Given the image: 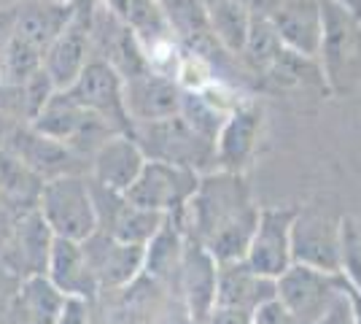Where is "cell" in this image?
<instances>
[{"label":"cell","instance_id":"1","mask_svg":"<svg viewBox=\"0 0 361 324\" xmlns=\"http://www.w3.org/2000/svg\"><path fill=\"white\" fill-rule=\"evenodd\" d=\"M173 219L186 235L197 238L211 251L216 263H235L245 260L259 205L251 200L243 173L221 168L200 176L192 200Z\"/></svg>","mask_w":361,"mask_h":324},{"label":"cell","instance_id":"2","mask_svg":"<svg viewBox=\"0 0 361 324\" xmlns=\"http://www.w3.org/2000/svg\"><path fill=\"white\" fill-rule=\"evenodd\" d=\"M324 8V35L318 49V71L326 92L348 97L361 87V16L350 8L321 0Z\"/></svg>","mask_w":361,"mask_h":324},{"label":"cell","instance_id":"3","mask_svg":"<svg viewBox=\"0 0 361 324\" xmlns=\"http://www.w3.org/2000/svg\"><path fill=\"white\" fill-rule=\"evenodd\" d=\"M35 211L41 214L54 238L87 241L97 230L92 181L84 173H68L44 181Z\"/></svg>","mask_w":361,"mask_h":324},{"label":"cell","instance_id":"4","mask_svg":"<svg viewBox=\"0 0 361 324\" xmlns=\"http://www.w3.org/2000/svg\"><path fill=\"white\" fill-rule=\"evenodd\" d=\"M137 146L143 149L146 160H162L180 168H200L216 162V146L213 140L200 136L192 124L180 114L165 116V119H151V122H130L127 130Z\"/></svg>","mask_w":361,"mask_h":324},{"label":"cell","instance_id":"5","mask_svg":"<svg viewBox=\"0 0 361 324\" xmlns=\"http://www.w3.org/2000/svg\"><path fill=\"white\" fill-rule=\"evenodd\" d=\"M343 292V273L291 263L275 278V297L300 324L318 322Z\"/></svg>","mask_w":361,"mask_h":324},{"label":"cell","instance_id":"6","mask_svg":"<svg viewBox=\"0 0 361 324\" xmlns=\"http://www.w3.org/2000/svg\"><path fill=\"white\" fill-rule=\"evenodd\" d=\"M291 260L307 268L340 273L343 219L321 208H297L291 222Z\"/></svg>","mask_w":361,"mask_h":324},{"label":"cell","instance_id":"7","mask_svg":"<svg viewBox=\"0 0 361 324\" xmlns=\"http://www.w3.org/2000/svg\"><path fill=\"white\" fill-rule=\"evenodd\" d=\"M200 181V173L192 168H180L162 160H146V165L124 195L130 200L162 216H178L186 203L192 200Z\"/></svg>","mask_w":361,"mask_h":324},{"label":"cell","instance_id":"8","mask_svg":"<svg viewBox=\"0 0 361 324\" xmlns=\"http://www.w3.org/2000/svg\"><path fill=\"white\" fill-rule=\"evenodd\" d=\"M62 92L68 95L75 106L87 108L94 116L106 119L114 130H119V133L130 130V116L124 108V78L111 62L92 57L87 68L81 71V76Z\"/></svg>","mask_w":361,"mask_h":324},{"label":"cell","instance_id":"9","mask_svg":"<svg viewBox=\"0 0 361 324\" xmlns=\"http://www.w3.org/2000/svg\"><path fill=\"white\" fill-rule=\"evenodd\" d=\"M92 195H94V211H97V230L111 238L127 241V244L146 246L167 219L162 214H154V211L135 205L127 195L111 192L94 181H92Z\"/></svg>","mask_w":361,"mask_h":324},{"label":"cell","instance_id":"10","mask_svg":"<svg viewBox=\"0 0 361 324\" xmlns=\"http://www.w3.org/2000/svg\"><path fill=\"white\" fill-rule=\"evenodd\" d=\"M297 208H259L245 263L262 276L278 278L291 260V222Z\"/></svg>","mask_w":361,"mask_h":324},{"label":"cell","instance_id":"11","mask_svg":"<svg viewBox=\"0 0 361 324\" xmlns=\"http://www.w3.org/2000/svg\"><path fill=\"white\" fill-rule=\"evenodd\" d=\"M216 287H219L216 257L197 238L186 235L178 270V292L192 324H205L211 308L216 306Z\"/></svg>","mask_w":361,"mask_h":324},{"label":"cell","instance_id":"12","mask_svg":"<svg viewBox=\"0 0 361 324\" xmlns=\"http://www.w3.org/2000/svg\"><path fill=\"white\" fill-rule=\"evenodd\" d=\"M81 246L87 251V260L94 270L100 289L130 287L143 273L146 246H140V244H127V241L94 230L87 241H81Z\"/></svg>","mask_w":361,"mask_h":324},{"label":"cell","instance_id":"13","mask_svg":"<svg viewBox=\"0 0 361 324\" xmlns=\"http://www.w3.org/2000/svg\"><path fill=\"white\" fill-rule=\"evenodd\" d=\"M6 149L14 152L44 181L68 176V173H81V162H84V157L75 155L68 143L38 133L32 124H14L11 136L6 140Z\"/></svg>","mask_w":361,"mask_h":324},{"label":"cell","instance_id":"14","mask_svg":"<svg viewBox=\"0 0 361 324\" xmlns=\"http://www.w3.org/2000/svg\"><path fill=\"white\" fill-rule=\"evenodd\" d=\"M267 19L283 47L294 54L316 60L324 35L321 0H278Z\"/></svg>","mask_w":361,"mask_h":324},{"label":"cell","instance_id":"15","mask_svg":"<svg viewBox=\"0 0 361 324\" xmlns=\"http://www.w3.org/2000/svg\"><path fill=\"white\" fill-rule=\"evenodd\" d=\"M146 165V155L130 133H111L90 157V179L111 192H127Z\"/></svg>","mask_w":361,"mask_h":324},{"label":"cell","instance_id":"16","mask_svg":"<svg viewBox=\"0 0 361 324\" xmlns=\"http://www.w3.org/2000/svg\"><path fill=\"white\" fill-rule=\"evenodd\" d=\"M180 84L167 73L146 71L133 78H124V108L130 122L165 119L180 111Z\"/></svg>","mask_w":361,"mask_h":324},{"label":"cell","instance_id":"17","mask_svg":"<svg viewBox=\"0 0 361 324\" xmlns=\"http://www.w3.org/2000/svg\"><path fill=\"white\" fill-rule=\"evenodd\" d=\"M94 57L92 49V22L73 16V22L46 47L44 52V71L51 78L54 90L62 92L81 76L87 62Z\"/></svg>","mask_w":361,"mask_h":324},{"label":"cell","instance_id":"18","mask_svg":"<svg viewBox=\"0 0 361 324\" xmlns=\"http://www.w3.org/2000/svg\"><path fill=\"white\" fill-rule=\"evenodd\" d=\"M264 114L256 103H240L226 114L224 124L216 136V162L224 170L243 173L256 152V143L262 136Z\"/></svg>","mask_w":361,"mask_h":324},{"label":"cell","instance_id":"19","mask_svg":"<svg viewBox=\"0 0 361 324\" xmlns=\"http://www.w3.org/2000/svg\"><path fill=\"white\" fill-rule=\"evenodd\" d=\"M68 300H94L100 292V284L94 278L87 251L81 246V241H68V238H54L51 251H49V263L44 273Z\"/></svg>","mask_w":361,"mask_h":324},{"label":"cell","instance_id":"20","mask_svg":"<svg viewBox=\"0 0 361 324\" xmlns=\"http://www.w3.org/2000/svg\"><path fill=\"white\" fill-rule=\"evenodd\" d=\"M68 297L46 276H25V281L3 306L0 324H57Z\"/></svg>","mask_w":361,"mask_h":324},{"label":"cell","instance_id":"21","mask_svg":"<svg viewBox=\"0 0 361 324\" xmlns=\"http://www.w3.org/2000/svg\"><path fill=\"white\" fill-rule=\"evenodd\" d=\"M75 16L68 0H19L14 6V35L46 52Z\"/></svg>","mask_w":361,"mask_h":324},{"label":"cell","instance_id":"22","mask_svg":"<svg viewBox=\"0 0 361 324\" xmlns=\"http://www.w3.org/2000/svg\"><path fill=\"white\" fill-rule=\"evenodd\" d=\"M275 297V278L262 276L245 260L219 263V287L216 303L235 306V308L256 311Z\"/></svg>","mask_w":361,"mask_h":324},{"label":"cell","instance_id":"23","mask_svg":"<svg viewBox=\"0 0 361 324\" xmlns=\"http://www.w3.org/2000/svg\"><path fill=\"white\" fill-rule=\"evenodd\" d=\"M183 246H186V232L180 230V224L167 216L157 235L146 244V260H143V273L151 278L162 281V278H178L180 257H183Z\"/></svg>","mask_w":361,"mask_h":324},{"label":"cell","instance_id":"24","mask_svg":"<svg viewBox=\"0 0 361 324\" xmlns=\"http://www.w3.org/2000/svg\"><path fill=\"white\" fill-rule=\"evenodd\" d=\"M200 3L208 14L213 35L232 54H240L243 44L248 38V28H251V14L243 6V0H200Z\"/></svg>","mask_w":361,"mask_h":324},{"label":"cell","instance_id":"25","mask_svg":"<svg viewBox=\"0 0 361 324\" xmlns=\"http://www.w3.org/2000/svg\"><path fill=\"white\" fill-rule=\"evenodd\" d=\"M51 241H54L51 230L46 227L41 214L32 208L30 214L25 216V222L19 224V230H16V251L22 257V265H25L27 276H44L46 273Z\"/></svg>","mask_w":361,"mask_h":324},{"label":"cell","instance_id":"26","mask_svg":"<svg viewBox=\"0 0 361 324\" xmlns=\"http://www.w3.org/2000/svg\"><path fill=\"white\" fill-rule=\"evenodd\" d=\"M44 179L30 170L14 152H8L6 146L0 149V195L8 200L25 203V205H38Z\"/></svg>","mask_w":361,"mask_h":324},{"label":"cell","instance_id":"27","mask_svg":"<svg viewBox=\"0 0 361 324\" xmlns=\"http://www.w3.org/2000/svg\"><path fill=\"white\" fill-rule=\"evenodd\" d=\"M41 68H44V52L16 35L0 52V84H8V87L25 84Z\"/></svg>","mask_w":361,"mask_h":324},{"label":"cell","instance_id":"28","mask_svg":"<svg viewBox=\"0 0 361 324\" xmlns=\"http://www.w3.org/2000/svg\"><path fill=\"white\" fill-rule=\"evenodd\" d=\"M340 273L361 292V227L353 219H343V263Z\"/></svg>","mask_w":361,"mask_h":324},{"label":"cell","instance_id":"29","mask_svg":"<svg viewBox=\"0 0 361 324\" xmlns=\"http://www.w3.org/2000/svg\"><path fill=\"white\" fill-rule=\"evenodd\" d=\"M254 324H300V322L288 313L286 306L278 297H272V300H267L264 306H259L254 311Z\"/></svg>","mask_w":361,"mask_h":324},{"label":"cell","instance_id":"30","mask_svg":"<svg viewBox=\"0 0 361 324\" xmlns=\"http://www.w3.org/2000/svg\"><path fill=\"white\" fill-rule=\"evenodd\" d=\"M205 324H254V311L216 303V306L211 308V313H208Z\"/></svg>","mask_w":361,"mask_h":324},{"label":"cell","instance_id":"31","mask_svg":"<svg viewBox=\"0 0 361 324\" xmlns=\"http://www.w3.org/2000/svg\"><path fill=\"white\" fill-rule=\"evenodd\" d=\"M313 324H356V316H353V308H350V300H348L345 289L337 294V300L329 306V311Z\"/></svg>","mask_w":361,"mask_h":324},{"label":"cell","instance_id":"32","mask_svg":"<svg viewBox=\"0 0 361 324\" xmlns=\"http://www.w3.org/2000/svg\"><path fill=\"white\" fill-rule=\"evenodd\" d=\"M57 324H90L87 303H84V300H68L60 313V319H57Z\"/></svg>","mask_w":361,"mask_h":324},{"label":"cell","instance_id":"33","mask_svg":"<svg viewBox=\"0 0 361 324\" xmlns=\"http://www.w3.org/2000/svg\"><path fill=\"white\" fill-rule=\"evenodd\" d=\"M14 38V6L11 8H0V52L6 44Z\"/></svg>","mask_w":361,"mask_h":324},{"label":"cell","instance_id":"34","mask_svg":"<svg viewBox=\"0 0 361 324\" xmlns=\"http://www.w3.org/2000/svg\"><path fill=\"white\" fill-rule=\"evenodd\" d=\"M275 3H278V0H243V6L248 8L251 19H254V16H262V19H267Z\"/></svg>","mask_w":361,"mask_h":324},{"label":"cell","instance_id":"35","mask_svg":"<svg viewBox=\"0 0 361 324\" xmlns=\"http://www.w3.org/2000/svg\"><path fill=\"white\" fill-rule=\"evenodd\" d=\"M14 119L0 108V149L6 146V140H8V136H11V130H14Z\"/></svg>","mask_w":361,"mask_h":324},{"label":"cell","instance_id":"36","mask_svg":"<svg viewBox=\"0 0 361 324\" xmlns=\"http://www.w3.org/2000/svg\"><path fill=\"white\" fill-rule=\"evenodd\" d=\"M334 3H340V6H345V8H350L353 14L361 16V0H334Z\"/></svg>","mask_w":361,"mask_h":324}]
</instances>
